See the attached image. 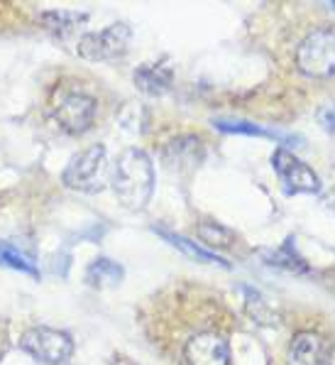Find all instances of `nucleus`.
Here are the masks:
<instances>
[{
	"instance_id": "1",
	"label": "nucleus",
	"mask_w": 335,
	"mask_h": 365,
	"mask_svg": "<svg viewBox=\"0 0 335 365\" xmlns=\"http://www.w3.org/2000/svg\"><path fill=\"white\" fill-rule=\"evenodd\" d=\"M118 201L130 211H142L154 192V167L144 150L127 148L118 155L110 174Z\"/></svg>"
},
{
	"instance_id": "2",
	"label": "nucleus",
	"mask_w": 335,
	"mask_h": 365,
	"mask_svg": "<svg viewBox=\"0 0 335 365\" xmlns=\"http://www.w3.org/2000/svg\"><path fill=\"white\" fill-rule=\"evenodd\" d=\"M64 187L81 194H98L108 184V153L103 145H91L81 155L71 157L61 174Z\"/></svg>"
},
{
	"instance_id": "3",
	"label": "nucleus",
	"mask_w": 335,
	"mask_h": 365,
	"mask_svg": "<svg viewBox=\"0 0 335 365\" xmlns=\"http://www.w3.org/2000/svg\"><path fill=\"white\" fill-rule=\"evenodd\" d=\"M296 69L309 78L335 76V30L318 27L301 39L296 49Z\"/></svg>"
},
{
	"instance_id": "4",
	"label": "nucleus",
	"mask_w": 335,
	"mask_h": 365,
	"mask_svg": "<svg viewBox=\"0 0 335 365\" xmlns=\"http://www.w3.org/2000/svg\"><path fill=\"white\" fill-rule=\"evenodd\" d=\"M20 348L44 365H66L74 356V341L66 331L35 327L27 329L20 339Z\"/></svg>"
},
{
	"instance_id": "5",
	"label": "nucleus",
	"mask_w": 335,
	"mask_h": 365,
	"mask_svg": "<svg viewBox=\"0 0 335 365\" xmlns=\"http://www.w3.org/2000/svg\"><path fill=\"white\" fill-rule=\"evenodd\" d=\"M130 39H132V30L125 22H115V25L98 32H86L79 39V57H83L86 61L118 59L127 52Z\"/></svg>"
},
{
	"instance_id": "6",
	"label": "nucleus",
	"mask_w": 335,
	"mask_h": 365,
	"mask_svg": "<svg viewBox=\"0 0 335 365\" xmlns=\"http://www.w3.org/2000/svg\"><path fill=\"white\" fill-rule=\"evenodd\" d=\"M272 167H275L279 182H282L287 194H321V177L306 162H301L294 153H289L287 148L275 150Z\"/></svg>"
},
{
	"instance_id": "7",
	"label": "nucleus",
	"mask_w": 335,
	"mask_h": 365,
	"mask_svg": "<svg viewBox=\"0 0 335 365\" xmlns=\"http://www.w3.org/2000/svg\"><path fill=\"white\" fill-rule=\"evenodd\" d=\"M54 118L61 125V130L69 135H81L93 125L96 118V98H91L88 93L71 91L54 106Z\"/></svg>"
},
{
	"instance_id": "8",
	"label": "nucleus",
	"mask_w": 335,
	"mask_h": 365,
	"mask_svg": "<svg viewBox=\"0 0 335 365\" xmlns=\"http://www.w3.org/2000/svg\"><path fill=\"white\" fill-rule=\"evenodd\" d=\"M184 361L186 365H230L228 339L213 331L191 336L184 346Z\"/></svg>"
},
{
	"instance_id": "9",
	"label": "nucleus",
	"mask_w": 335,
	"mask_h": 365,
	"mask_svg": "<svg viewBox=\"0 0 335 365\" xmlns=\"http://www.w3.org/2000/svg\"><path fill=\"white\" fill-rule=\"evenodd\" d=\"M289 365H328V344L314 331H301L292 339L287 351Z\"/></svg>"
},
{
	"instance_id": "10",
	"label": "nucleus",
	"mask_w": 335,
	"mask_h": 365,
	"mask_svg": "<svg viewBox=\"0 0 335 365\" xmlns=\"http://www.w3.org/2000/svg\"><path fill=\"white\" fill-rule=\"evenodd\" d=\"M206 157V150H203V143L193 135H181V138H174L169 145L164 148L161 153V160L169 170H176V172H184V170H193L203 162Z\"/></svg>"
},
{
	"instance_id": "11",
	"label": "nucleus",
	"mask_w": 335,
	"mask_h": 365,
	"mask_svg": "<svg viewBox=\"0 0 335 365\" xmlns=\"http://www.w3.org/2000/svg\"><path fill=\"white\" fill-rule=\"evenodd\" d=\"M135 86L147 96H164L174 83V66L166 59L161 61H144L135 69Z\"/></svg>"
},
{
	"instance_id": "12",
	"label": "nucleus",
	"mask_w": 335,
	"mask_h": 365,
	"mask_svg": "<svg viewBox=\"0 0 335 365\" xmlns=\"http://www.w3.org/2000/svg\"><path fill=\"white\" fill-rule=\"evenodd\" d=\"M213 125L220 133L228 135H250V138H270V140H282V143H289V135L279 133V130H270V128H262L260 123L252 120H240V118H216Z\"/></svg>"
},
{
	"instance_id": "13",
	"label": "nucleus",
	"mask_w": 335,
	"mask_h": 365,
	"mask_svg": "<svg viewBox=\"0 0 335 365\" xmlns=\"http://www.w3.org/2000/svg\"><path fill=\"white\" fill-rule=\"evenodd\" d=\"M122 277H125V269L115 260H110V257H96L86 269V282L98 289L115 287V284L122 282Z\"/></svg>"
},
{
	"instance_id": "14",
	"label": "nucleus",
	"mask_w": 335,
	"mask_h": 365,
	"mask_svg": "<svg viewBox=\"0 0 335 365\" xmlns=\"http://www.w3.org/2000/svg\"><path fill=\"white\" fill-rule=\"evenodd\" d=\"M154 233H159L161 238L166 240V243L174 245V248H179V250L184 252V255L193 257V260H201V262H218V265H223V267H230V262H225L223 257H218L216 252L201 248L196 240H188V238H184V235L171 233V231H166V228H161V226H154Z\"/></svg>"
},
{
	"instance_id": "15",
	"label": "nucleus",
	"mask_w": 335,
	"mask_h": 365,
	"mask_svg": "<svg viewBox=\"0 0 335 365\" xmlns=\"http://www.w3.org/2000/svg\"><path fill=\"white\" fill-rule=\"evenodd\" d=\"M265 257H267V262H270V265L282 267V269H287V272H294V274H306V272H311L309 262H306L304 257H301L299 252H296L294 238H287V240H284L282 248H277V250H272V252H265Z\"/></svg>"
},
{
	"instance_id": "16",
	"label": "nucleus",
	"mask_w": 335,
	"mask_h": 365,
	"mask_svg": "<svg viewBox=\"0 0 335 365\" xmlns=\"http://www.w3.org/2000/svg\"><path fill=\"white\" fill-rule=\"evenodd\" d=\"M40 20L49 32H54V35H59V37H66L69 32H74L81 22L88 20V13H79V10H47V13L40 15Z\"/></svg>"
},
{
	"instance_id": "17",
	"label": "nucleus",
	"mask_w": 335,
	"mask_h": 365,
	"mask_svg": "<svg viewBox=\"0 0 335 365\" xmlns=\"http://www.w3.org/2000/svg\"><path fill=\"white\" fill-rule=\"evenodd\" d=\"M0 265L18 269V272H25V274H30V277H40V269H37L35 260L8 243H0Z\"/></svg>"
},
{
	"instance_id": "18",
	"label": "nucleus",
	"mask_w": 335,
	"mask_h": 365,
	"mask_svg": "<svg viewBox=\"0 0 335 365\" xmlns=\"http://www.w3.org/2000/svg\"><path fill=\"white\" fill-rule=\"evenodd\" d=\"M198 235L208 245H216V248H230L233 240H235L233 231H228L225 226H220V223H216V221L201 223V226H198Z\"/></svg>"
},
{
	"instance_id": "19",
	"label": "nucleus",
	"mask_w": 335,
	"mask_h": 365,
	"mask_svg": "<svg viewBox=\"0 0 335 365\" xmlns=\"http://www.w3.org/2000/svg\"><path fill=\"white\" fill-rule=\"evenodd\" d=\"M245 297H248V299H245V302H248V312L252 314L255 322H260V324H275V322H272V317H275V314H272V309L267 307L265 297H262L260 292L245 287Z\"/></svg>"
},
{
	"instance_id": "20",
	"label": "nucleus",
	"mask_w": 335,
	"mask_h": 365,
	"mask_svg": "<svg viewBox=\"0 0 335 365\" xmlns=\"http://www.w3.org/2000/svg\"><path fill=\"white\" fill-rule=\"evenodd\" d=\"M316 118H318V123H321L323 130L335 135V103L321 106V108H318V113H316Z\"/></svg>"
},
{
	"instance_id": "21",
	"label": "nucleus",
	"mask_w": 335,
	"mask_h": 365,
	"mask_svg": "<svg viewBox=\"0 0 335 365\" xmlns=\"http://www.w3.org/2000/svg\"><path fill=\"white\" fill-rule=\"evenodd\" d=\"M326 206H328V211H331L333 216H335V187L331 189V194L326 196Z\"/></svg>"
}]
</instances>
